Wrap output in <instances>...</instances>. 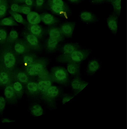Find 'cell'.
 <instances>
[{"label":"cell","mask_w":127,"mask_h":129,"mask_svg":"<svg viewBox=\"0 0 127 129\" xmlns=\"http://www.w3.org/2000/svg\"><path fill=\"white\" fill-rule=\"evenodd\" d=\"M88 49L76 50L71 53V59L74 62H79L87 58L91 52Z\"/></svg>","instance_id":"cell-1"},{"label":"cell","mask_w":127,"mask_h":129,"mask_svg":"<svg viewBox=\"0 0 127 129\" xmlns=\"http://www.w3.org/2000/svg\"><path fill=\"white\" fill-rule=\"evenodd\" d=\"M107 25L111 31L116 34L118 29L117 16L115 14L110 15L107 19Z\"/></svg>","instance_id":"cell-2"},{"label":"cell","mask_w":127,"mask_h":129,"mask_svg":"<svg viewBox=\"0 0 127 129\" xmlns=\"http://www.w3.org/2000/svg\"><path fill=\"white\" fill-rule=\"evenodd\" d=\"M80 17L83 21L87 23H92L96 21L97 18L96 16L92 13L84 11L81 14Z\"/></svg>","instance_id":"cell-3"},{"label":"cell","mask_w":127,"mask_h":129,"mask_svg":"<svg viewBox=\"0 0 127 129\" xmlns=\"http://www.w3.org/2000/svg\"><path fill=\"white\" fill-rule=\"evenodd\" d=\"M42 65L40 64H31L27 68L28 73L30 75H35L40 74L42 70Z\"/></svg>","instance_id":"cell-4"},{"label":"cell","mask_w":127,"mask_h":129,"mask_svg":"<svg viewBox=\"0 0 127 129\" xmlns=\"http://www.w3.org/2000/svg\"><path fill=\"white\" fill-rule=\"evenodd\" d=\"M88 84V83L77 79L72 82V85L73 89L79 92L83 90Z\"/></svg>","instance_id":"cell-5"},{"label":"cell","mask_w":127,"mask_h":129,"mask_svg":"<svg viewBox=\"0 0 127 129\" xmlns=\"http://www.w3.org/2000/svg\"><path fill=\"white\" fill-rule=\"evenodd\" d=\"M100 67L99 63L97 60H92L89 62L88 64L87 72L90 75H92L99 69Z\"/></svg>","instance_id":"cell-6"},{"label":"cell","mask_w":127,"mask_h":129,"mask_svg":"<svg viewBox=\"0 0 127 129\" xmlns=\"http://www.w3.org/2000/svg\"><path fill=\"white\" fill-rule=\"evenodd\" d=\"M27 18L29 23L32 24H36L40 22L41 18L40 15L37 12H31L28 13Z\"/></svg>","instance_id":"cell-7"},{"label":"cell","mask_w":127,"mask_h":129,"mask_svg":"<svg viewBox=\"0 0 127 129\" xmlns=\"http://www.w3.org/2000/svg\"><path fill=\"white\" fill-rule=\"evenodd\" d=\"M4 60L5 65L8 68H11L15 64V57L10 53H8L6 54L4 56Z\"/></svg>","instance_id":"cell-8"},{"label":"cell","mask_w":127,"mask_h":129,"mask_svg":"<svg viewBox=\"0 0 127 129\" xmlns=\"http://www.w3.org/2000/svg\"><path fill=\"white\" fill-rule=\"evenodd\" d=\"M110 2L115 14L119 16L121 11V0H112Z\"/></svg>","instance_id":"cell-9"},{"label":"cell","mask_w":127,"mask_h":129,"mask_svg":"<svg viewBox=\"0 0 127 129\" xmlns=\"http://www.w3.org/2000/svg\"><path fill=\"white\" fill-rule=\"evenodd\" d=\"M67 69L69 72L72 74H78L80 72V66L79 64L75 62L72 63L68 66Z\"/></svg>","instance_id":"cell-10"},{"label":"cell","mask_w":127,"mask_h":129,"mask_svg":"<svg viewBox=\"0 0 127 129\" xmlns=\"http://www.w3.org/2000/svg\"><path fill=\"white\" fill-rule=\"evenodd\" d=\"M51 82L49 81H42L39 82L38 85V87L42 91L47 90L50 87Z\"/></svg>","instance_id":"cell-11"},{"label":"cell","mask_w":127,"mask_h":129,"mask_svg":"<svg viewBox=\"0 0 127 129\" xmlns=\"http://www.w3.org/2000/svg\"><path fill=\"white\" fill-rule=\"evenodd\" d=\"M79 46H76L71 44L66 45L64 48L65 51L68 53H72L75 51L76 50L77 48H79Z\"/></svg>","instance_id":"cell-12"},{"label":"cell","mask_w":127,"mask_h":129,"mask_svg":"<svg viewBox=\"0 0 127 129\" xmlns=\"http://www.w3.org/2000/svg\"><path fill=\"white\" fill-rule=\"evenodd\" d=\"M55 76L57 79L62 80L66 78V74L63 70L59 69L56 71Z\"/></svg>","instance_id":"cell-13"},{"label":"cell","mask_w":127,"mask_h":129,"mask_svg":"<svg viewBox=\"0 0 127 129\" xmlns=\"http://www.w3.org/2000/svg\"><path fill=\"white\" fill-rule=\"evenodd\" d=\"M42 20L45 23L49 24L51 23L53 21V16L50 14H46L44 15L42 18Z\"/></svg>","instance_id":"cell-14"},{"label":"cell","mask_w":127,"mask_h":129,"mask_svg":"<svg viewBox=\"0 0 127 129\" xmlns=\"http://www.w3.org/2000/svg\"><path fill=\"white\" fill-rule=\"evenodd\" d=\"M32 112L34 115L38 116L42 115L43 111L41 107L37 105L33 107Z\"/></svg>","instance_id":"cell-15"},{"label":"cell","mask_w":127,"mask_h":129,"mask_svg":"<svg viewBox=\"0 0 127 129\" xmlns=\"http://www.w3.org/2000/svg\"><path fill=\"white\" fill-rule=\"evenodd\" d=\"M74 25L66 24L63 25L62 27L63 31L67 34H71L72 32Z\"/></svg>","instance_id":"cell-16"},{"label":"cell","mask_w":127,"mask_h":129,"mask_svg":"<svg viewBox=\"0 0 127 129\" xmlns=\"http://www.w3.org/2000/svg\"><path fill=\"white\" fill-rule=\"evenodd\" d=\"M27 39L28 42L32 45H35L37 43V38L33 35H28L27 37Z\"/></svg>","instance_id":"cell-17"},{"label":"cell","mask_w":127,"mask_h":129,"mask_svg":"<svg viewBox=\"0 0 127 129\" xmlns=\"http://www.w3.org/2000/svg\"><path fill=\"white\" fill-rule=\"evenodd\" d=\"M31 31L33 34L35 35H39L41 32V29L39 26L35 24L31 26Z\"/></svg>","instance_id":"cell-18"},{"label":"cell","mask_w":127,"mask_h":129,"mask_svg":"<svg viewBox=\"0 0 127 129\" xmlns=\"http://www.w3.org/2000/svg\"><path fill=\"white\" fill-rule=\"evenodd\" d=\"M50 38L57 39L60 36V34L58 30L56 29H53L50 30L49 33Z\"/></svg>","instance_id":"cell-19"},{"label":"cell","mask_w":127,"mask_h":129,"mask_svg":"<svg viewBox=\"0 0 127 129\" xmlns=\"http://www.w3.org/2000/svg\"><path fill=\"white\" fill-rule=\"evenodd\" d=\"M48 94L52 96H56L58 94V90L55 86L50 87L47 90Z\"/></svg>","instance_id":"cell-20"},{"label":"cell","mask_w":127,"mask_h":129,"mask_svg":"<svg viewBox=\"0 0 127 129\" xmlns=\"http://www.w3.org/2000/svg\"><path fill=\"white\" fill-rule=\"evenodd\" d=\"M14 91L13 88L11 86H7L6 88L5 91V96L8 98H11L13 95Z\"/></svg>","instance_id":"cell-21"},{"label":"cell","mask_w":127,"mask_h":129,"mask_svg":"<svg viewBox=\"0 0 127 129\" xmlns=\"http://www.w3.org/2000/svg\"><path fill=\"white\" fill-rule=\"evenodd\" d=\"M8 75L4 72L2 73L0 75V81L3 84L7 83L8 81Z\"/></svg>","instance_id":"cell-22"},{"label":"cell","mask_w":127,"mask_h":129,"mask_svg":"<svg viewBox=\"0 0 127 129\" xmlns=\"http://www.w3.org/2000/svg\"><path fill=\"white\" fill-rule=\"evenodd\" d=\"M57 43V39L50 38L48 41L49 47L51 49L55 48Z\"/></svg>","instance_id":"cell-23"},{"label":"cell","mask_w":127,"mask_h":129,"mask_svg":"<svg viewBox=\"0 0 127 129\" xmlns=\"http://www.w3.org/2000/svg\"><path fill=\"white\" fill-rule=\"evenodd\" d=\"M15 49L16 52L20 53H22L24 52V48L22 45L17 43L15 45Z\"/></svg>","instance_id":"cell-24"},{"label":"cell","mask_w":127,"mask_h":129,"mask_svg":"<svg viewBox=\"0 0 127 129\" xmlns=\"http://www.w3.org/2000/svg\"><path fill=\"white\" fill-rule=\"evenodd\" d=\"M27 86L29 90L33 91H36L38 88L37 84L34 82H31L29 83Z\"/></svg>","instance_id":"cell-25"},{"label":"cell","mask_w":127,"mask_h":129,"mask_svg":"<svg viewBox=\"0 0 127 129\" xmlns=\"http://www.w3.org/2000/svg\"><path fill=\"white\" fill-rule=\"evenodd\" d=\"M18 77L19 80L22 82H26L27 81V78L25 74L21 73L18 74Z\"/></svg>","instance_id":"cell-26"},{"label":"cell","mask_w":127,"mask_h":129,"mask_svg":"<svg viewBox=\"0 0 127 129\" xmlns=\"http://www.w3.org/2000/svg\"><path fill=\"white\" fill-rule=\"evenodd\" d=\"M52 9L54 12L57 13H59L63 10L62 7L54 4L52 6Z\"/></svg>","instance_id":"cell-27"},{"label":"cell","mask_w":127,"mask_h":129,"mask_svg":"<svg viewBox=\"0 0 127 129\" xmlns=\"http://www.w3.org/2000/svg\"><path fill=\"white\" fill-rule=\"evenodd\" d=\"M2 23L4 25H12L13 22L9 18H6L2 20Z\"/></svg>","instance_id":"cell-28"},{"label":"cell","mask_w":127,"mask_h":129,"mask_svg":"<svg viewBox=\"0 0 127 129\" xmlns=\"http://www.w3.org/2000/svg\"><path fill=\"white\" fill-rule=\"evenodd\" d=\"M24 61L25 64L29 65L32 63L33 59L28 56H25L24 58Z\"/></svg>","instance_id":"cell-29"},{"label":"cell","mask_w":127,"mask_h":129,"mask_svg":"<svg viewBox=\"0 0 127 129\" xmlns=\"http://www.w3.org/2000/svg\"><path fill=\"white\" fill-rule=\"evenodd\" d=\"M14 17L16 21L19 23H22L23 21V19L22 16L18 14H16L14 15Z\"/></svg>","instance_id":"cell-30"},{"label":"cell","mask_w":127,"mask_h":129,"mask_svg":"<svg viewBox=\"0 0 127 129\" xmlns=\"http://www.w3.org/2000/svg\"><path fill=\"white\" fill-rule=\"evenodd\" d=\"M7 37V34L5 31L3 29L0 30V39L2 40L5 39Z\"/></svg>","instance_id":"cell-31"},{"label":"cell","mask_w":127,"mask_h":129,"mask_svg":"<svg viewBox=\"0 0 127 129\" xmlns=\"http://www.w3.org/2000/svg\"><path fill=\"white\" fill-rule=\"evenodd\" d=\"M14 88L17 91H20L22 88V86L21 84L17 82L15 83L14 85Z\"/></svg>","instance_id":"cell-32"},{"label":"cell","mask_w":127,"mask_h":129,"mask_svg":"<svg viewBox=\"0 0 127 129\" xmlns=\"http://www.w3.org/2000/svg\"><path fill=\"white\" fill-rule=\"evenodd\" d=\"M21 10L23 13L28 14L30 12V9L28 7H24L22 8Z\"/></svg>","instance_id":"cell-33"},{"label":"cell","mask_w":127,"mask_h":129,"mask_svg":"<svg viewBox=\"0 0 127 129\" xmlns=\"http://www.w3.org/2000/svg\"><path fill=\"white\" fill-rule=\"evenodd\" d=\"M53 4L62 7L64 3L62 0H53Z\"/></svg>","instance_id":"cell-34"},{"label":"cell","mask_w":127,"mask_h":129,"mask_svg":"<svg viewBox=\"0 0 127 129\" xmlns=\"http://www.w3.org/2000/svg\"><path fill=\"white\" fill-rule=\"evenodd\" d=\"M5 105V102L4 98L2 97H0V109L4 108Z\"/></svg>","instance_id":"cell-35"},{"label":"cell","mask_w":127,"mask_h":129,"mask_svg":"<svg viewBox=\"0 0 127 129\" xmlns=\"http://www.w3.org/2000/svg\"><path fill=\"white\" fill-rule=\"evenodd\" d=\"M6 11V7L4 5H2L0 6V16L3 15Z\"/></svg>","instance_id":"cell-36"},{"label":"cell","mask_w":127,"mask_h":129,"mask_svg":"<svg viewBox=\"0 0 127 129\" xmlns=\"http://www.w3.org/2000/svg\"><path fill=\"white\" fill-rule=\"evenodd\" d=\"M10 36L13 38H16L18 36V34L17 32L15 30L11 31L10 33Z\"/></svg>","instance_id":"cell-37"},{"label":"cell","mask_w":127,"mask_h":129,"mask_svg":"<svg viewBox=\"0 0 127 129\" xmlns=\"http://www.w3.org/2000/svg\"><path fill=\"white\" fill-rule=\"evenodd\" d=\"M12 10L14 11H17L18 9V5L16 4H14L12 5L11 6Z\"/></svg>","instance_id":"cell-38"},{"label":"cell","mask_w":127,"mask_h":129,"mask_svg":"<svg viewBox=\"0 0 127 129\" xmlns=\"http://www.w3.org/2000/svg\"><path fill=\"white\" fill-rule=\"evenodd\" d=\"M43 0H36V3L37 5L38 6H41L43 4Z\"/></svg>","instance_id":"cell-39"},{"label":"cell","mask_w":127,"mask_h":129,"mask_svg":"<svg viewBox=\"0 0 127 129\" xmlns=\"http://www.w3.org/2000/svg\"><path fill=\"white\" fill-rule=\"evenodd\" d=\"M72 98H71L69 97H67L64 98L63 99L62 102L63 103H65L69 101Z\"/></svg>","instance_id":"cell-40"},{"label":"cell","mask_w":127,"mask_h":129,"mask_svg":"<svg viewBox=\"0 0 127 129\" xmlns=\"http://www.w3.org/2000/svg\"><path fill=\"white\" fill-rule=\"evenodd\" d=\"M103 0H91V2L93 3H98L102 2Z\"/></svg>","instance_id":"cell-41"},{"label":"cell","mask_w":127,"mask_h":129,"mask_svg":"<svg viewBox=\"0 0 127 129\" xmlns=\"http://www.w3.org/2000/svg\"><path fill=\"white\" fill-rule=\"evenodd\" d=\"M25 2L27 5L29 6L32 5V3L31 0H26Z\"/></svg>","instance_id":"cell-42"},{"label":"cell","mask_w":127,"mask_h":129,"mask_svg":"<svg viewBox=\"0 0 127 129\" xmlns=\"http://www.w3.org/2000/svg\"><path fill=\"white\" fill-rule=\"evenodd\" d=\"M70 1L78 3L80 2L81 0H69Z\"/></svg>","instance_id":"cell-43"},{"label":"cell","mask_w":127,"mask_h":129,"mask_svg":"<svg viewBox=\"0 0 127 129\" xmlns=\"http://www.w3.org/2000/svg\"><path fill=\"white\" fill-rule=\"evenodd\" d=\"M107 1L109 2H110L112 0H106Z\"/></svg>","instance_id":"cell-44"},{"label":"cell","mask_w":127,"mask_h":129,"mask_svg":"<svg viewBox=\"0 0 127 129\" xmlns=\"http://www.w3.org/2000/svg\"><path fill=\"white\" fill-rule=\"evenodd\" d=\"M1 2V0H0V4Z\"/></svg>","instance_id":"cell-45"}]
</instances>
